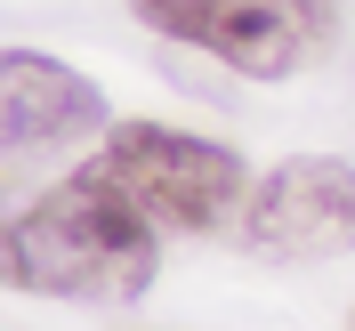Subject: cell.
I'll use <instances>...</instances> for the list:
<instances>
[{"label":"cell","instance_id":"obj_1","mask_svg":"<svg viewBox=\"0 0 355 331\" xmlns=\"http://www.w3.org/2000/svg\"><path fill=\"white\" fill-rule=\"evenodd\" d=\"M154 219L137 210L105 170H73L49 194H33L17 219H0V283L41 299H137L154 291Z\"/></svg>","mask_w":355,"mask_h":331},{"label":"cell","instance_id":"obj_2","mask_svg":"<svg viewBox=\"0 0 355 331\" xmlns=\"http://www.w3.org/2000/svg\"><path fill=\"white\" fill-rule=\"evenodd\" d=\"M97 170L154 226H170V235H218L226 219H243V202H250L243 154L218 146V137L170 130V121H113Z\"/></svg>","mask_w":355,"mask_h":331},{"label":"cell","instance_id":"obj_3","mask_svg":"<svg viewBox=\"0 0 355 331\" xmlns=\"http://www.w3.org/2000/svg\"><path fill=\"white\" fill-rule=\"evenodd\" d=\"M137 17L186 49H210L250 81H283L331 41V0H130Z\"/></svg>","mask_w":355,"mask_h":331},{"label":"cell","instance_id":"obj_4","mask_svg":"<svg viewBox=\"0 0 355 331\" xmlns=\"http://www.w3.org/2000/svg\"><path fill=\"white\" fill-rule=\"evenodd\" d=\"M243 243L259 259H339L355 251V170L331 154H299L250 186Z\"/></svg>","mask_w":355,"mask_h":331},{"label":"cell","instance_id":"obj_5","mask_svg":"<svg viewBox=\"0 0 355 331\" xmlns=\"http://www.w3.org/2000/svg\"><path fill=\"white\" fill-rule=\"evenodd\" d=\"M105 130V89L41 49H0V154H49Z\"/></svg>","mask_w":355,"mask_h":331},{"label":"cell","instance_id":"obj_6","mask_svg":"<svg viewBox=\"0 0 355 331\" xmlns=\"http://www.w3.org/2000/svg\"><path fill=\"white\" fill-rule=\"evenodd\" d=\"M347 331H355V323H347Z\"/></svg>","mask_w":355,"mask_h":331}]
</instances>
